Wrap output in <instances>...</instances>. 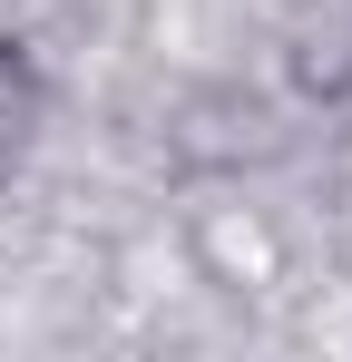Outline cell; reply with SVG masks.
<instances>
[{
  "instance_id": "cell-1",
  "label": "cell",
  "mask_w": 352,
  "mask_h": 362,
  "mask_svg": "<svg viewBox=\"0 0 352 362\" xmlns=\"http://www.w3.org/2000/svg\"><path fill=\"white\" fill-rule=\"evenodd\" d=\"M20 118H30V69L0 59V137H20Z\"/></svg>"
}]
</instances>
